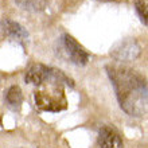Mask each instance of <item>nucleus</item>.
Instances as JSON below:
<instances>
[{"label": "nucleus", "mask_w": 148, "mask_h": 148, "mask_svg": "<svg viewBox=\"0 0 148 148\" xmlns=\"http://www.w3.org/2000/svg\"><path fill=\"white\" fill-rule=\"evenodd\" d=\"M53 70L46 67L45 65L40 63H34L28 67L27 73H26V82L27 84H32L35 86H40L45 81H47L51 77Z\"/></svg>", "instance_id": "nucleus-5"}, {"label": "nucleus", "mask_w": 148, "mask_h": 148, "mask_svg": "<svg viewBox=\"0 0 148 148\" xmlns=\"http://www.w3.org/2000/svg\"><path fill=\"white\" fill-rule=\"evenodd\" d=\"M22 100H23V94H22V90H20L19 86H11L7 90V93H5V101H7L10 108L18 109L20 106V104H22Z\"/></svg>", "instance_id": "nucleus-7"}, {"label": "nucleus", "mask_w": 148, "mask_h": 148, "mask_svg": "<svg viewBox=\"0 0 148 148\" xmlns=\"http://www.w3.org/2000/svg\"><path fill=\"white\" fill-rule=\"evenodd\" d=\"M98 145L100 148H124L123 140L116 129L112 127H102L98 133Z\"/></svg>", "instance_id": "nucleus-4"}, {"label": "nucleus", "mask_w": 148, "mask_h": 148, "mask_svg": "<svg viewBox=\"0 0 148 148\" xmlns=\"http://www.w3.org/2000/svg\"><path fill=\"white\" fill-rule=\"evenodd\" d=\"M110 78H113V84L116 88L117 96L120 100L121 108H124L127 112L129 110V106H132L131 113H136L137 100H140L141 104L147 102V89L145 82L140 77L135 75L129 70H119V71H109Z\"/></svg>", "instance_id": "nucleus-1"}, {"label": "nucleus", "mask_w": 148, "mask_h": 148, "mask_svg": "<svg viewBox=\"0 0 148 148\" xmlns=\"http://www.w3.org/2000/svg\"><path fill=\"white\" fill-rule=\"evenodd\" d=\"M53 81V79H51ZM49 92L46 90H38L34 96L35 98V105L38 106L40 110H50V112H57V110H61L63 106H61L59 104V98H58V93L53 94L55 92H58L57 89H54L53 86H50Z\"/></svg>", "instance_id": "nucleus-2"}, {"label": "nucleus", "mask_w": 148, "mask_h": 148, "mask_svg": "<svg viewBox=\"0 0 148 148\" xmlns=\"http://www.w3.org/2000/svg\"><path fill=\"white\" fill-rule=\"evenodd\" d=\"M1 27H3V31L7 34L8 36H11V38H15V39H24L27 36V32L24 30L20 24H18L16 22H12L10 19H5L1 22Z\"/></svg>", "instance_id": "nucleus-6"}, {"label": "nucleus", "mask_w": 148, "mask_h": 148, "mask_svg": "<svg viewBox=\"0 0 148 148\" xmlns=\"http://www.w3.org/2000/svg\"><path fill=\"white\" fill-rule=\"evenodd\" d=\"M63 47H65V51L67 53V57L70 58L71 62L77 63V65H85V63H88V61H89L88 53L70 35L63 36Z\"/></svg>", "instance_id": "nucleus-3"}, {"label": "nucleus", "mask_w": 148, "mask_h": 148, "mask_svg": "<svg viewBox=\"0 0 148 148\" xmlns=\"http://www.w3.org/2000/svg\"><path fill=\"white\" fill-rule=\"evenodd\" d=\"M135 7H136V11L139 12L141 20L144 22V24H147V1L145 0H135Z\"/></svg>", "instance_id": "nucleus-8"}]
</instances>
